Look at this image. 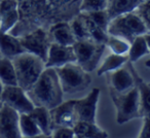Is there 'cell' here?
Here are the masks:
<instances>
[{
	"label": "cell",
	"instance_id": "obj_1",
	"mask_svg": "<svg viewBox=\"0 0 150 138\" xmlns=\"http://www.w3.org/2000/svg\"><path fill=\"white\" fill-rule=\"evenodd\" d=\"M80 0H18L20 20L9 31L22 36L35 28L47 30L52 24L70 21L79 14Z\"/></svg>",
	"mask_w": 150,
	"mask_h": 138
},
{
	"label": "cell",
	"instance_id": "obj_2",
	"mask_svg": "<svg viewBox=\"0 0 150 138\" xmlns=\"http://www.w3.org/2000/svg\"><path fill=\"white\" fill-rule=\"evenodd\" d=\"M26 92L34 106L52 109L63 102L64 93L56 69L52 67H45L37 80Z\"/></svg>",
	"mask_w": 150,
	"mask_h": 138
},
{
	"label": "cell",
	"instance_id": "obj_3",
	"mask_svg": "<svg viewBox=\"0 0 150 138\" xmlns=\"http://www.w3.org/2000/svg\"><path fill=\"white\" fill-rule=\"evenodd\" d=\"M11 61L15 66L18 86L25 91L31 88L45 68V62L42 59L28 52L13 57Z\"/></svg>",
	"mask_w": 150,
	"mask_h": 138
},
{
	"label": "cell",
	"instance_id": "obj_4",
	"mask_svg": "<svg viewBox=\"0 0 150 138\" xmlns=\"http://www.w3.org/2000/svg\"><path fill=\"white\" fill-rule=\"evenodd\" d=\"M150 27L147 26L134 11L121 14L110 19L107 27V33L127 40H132L138 35L149 33Z\"/></svg>",
	"mask_w": 150,
	"mask_h": 138
},
{
	"label": "cell",
	"instance_id": "obj_5",
	"mask_svg": "<svg viewBox=\"0 0 150 138\" xmlns=\"http://www.w3.org/2000/svg\"><path fill=\"white\" fill-rule=\"evenodd\" d=\"M56 71L64 94L81 92L90 87L92 76L76 62H70L57 67Z\"/></svg>",
	"mask_w": 150,
	"mask_h": 138
},
{
	"label": "cell",
	"instance_id": "obj_6",
	"mask_svg": "<svg viewBox=\"0 0 150 138\" xmlns=\"http://www.w3.org/2000/svg\"><path fill=\"white\" fill-rule=\"evenodd\" d=\"M110 96L116 109V122L119 125L132 120L142 117L139 94L136 86L125 93H116L110 90Z\"/></svg>",
	"mask_w": 150,
	"mask_h": 138
},
{
	"label": "cell",
	"instance_id": "obj_7",
	"mask_svg": "<svg viewBox=\"0 0 150 138\" xmlns=\"http://www.w3.org/2000/svg\"><path fill=\"white\" fill-rule=\"evenodd\" d=\"M72 46L76 57L75 62L90 73L100 64L101 58L106 50L105 44L98 43L91 38L76 40Z\"/></svg>",
	"mask_w": 150,
	"mask_h": 138
},
{
	"label": "cell",
	"instance_id": "obj_8",
	"mask_svg": "<svg viewBox=\"0 0 150 138\" xmlns=\"http://www.w3.org/2000/svg\"><path fill=\"white\" fill-rule=\"evenodd\" d=\"M19 39L25 52L31 53L45 62L50 44L47 30L41 27L35 28L32 31L19 36Z\"/></svg>",
	"mask_w": 150,
	"mask_h": 138
},
{
	"label": "cell",
	"instance_id": "obj_9",
	"mask_svg": "<svg viewBox=\"0 0 150 138\" xmlns=\"http://www.w3.org/2000/svg\"><path fill=\"white\" fill-rule=\"evenodd\" d=\"M0 102L11 107L19 113H29L34 108V104L28 97L27 92L18 85L3 86Z\"/></svg>",
	"mask_w": 150,
	"mask_h": 138
},
{
	"label": "cell",
	"instance_id": "obj_10",
	"mask_svg": "<svg viewBox=\"0 0 150 138\" xmlns=\"http://www.w3.org/2000/svg\"><path fill=\"white\" fill-rule=\"evenodd\" d=\"M100 90L94 88L84 98L75 100V113L77 121L97 123V107H98Z\"/></svg>",
	"mask_w": 150,
	"mask_h": 138
},
{
	"label": "cell",
	"instance_id": "obj_11",
	"mask_svg": "<svg viewBox=\"0 0 150 138\" xmlns=\"http://www.w3.org/2000/svg\"><path fill=\"white\" fill-rule=\"evenodd\" d=\"M18 111L5 104L0 106V138H21Z\"/></svg>",
	"mask_w": 150,
	"mask_h": 138
},
{
	"label": "cell",
	"instance_id": "obj_12",
	"mask_svg": "<svg viewBox=\"0 0 150 138\" xmlns=\"http://www.w3.org/2000/svg\"><path fill=\"white\" fill-rule=\"evenodd\" d=\"M74 105L75 100H68L63 101L54 108L50 109L52 128L59 126L72 128L74 126V124L77 122Z\"/></svg>",
	"mask_w": 150,
	"mask_h": 138
},
{
	"label": "cell",
	"instance_id": "obj_13",
	"mask_svg": "<svg viewBox=\"0 0 150 138\" xmlns=\"http://www.w3.org/2000/svg\"><path fill=\"white\" fill-rule=\"evenodd\" d=\"M75 61H76V57H75L72 46H62V44L50 42L45 60V67L57 68L67 63L75 62Z\"/></svg>",
	"mask_w": 150,
	"mask_h": 138
},
{
	"label": "cell",
	"instance_id": "obj_14",
	"mask_svg": "<svg viewBox=\"0 0 150 138\" xmlns=\"http://www.w3.org/2000/svg\"><path fill=\"white\" fill-rule=\"evenodd\" d=\"M109 90L116 93H125L135 87V80L129 71V67L122 66L120 68L108 72Z\"/></svg>",
	"mask_w": 150,
	"mask_h": 138
},
{
	"label": "cell",
	"instance_id": "obj_15",
	"mask_svg": "<svg viewBox=\"0 0 150 138\" xmlns=\"http://www.w3.org/2000/svg\"><path fill=\"white\" fill-rule=\"evenodd\" d=\"M47 34L50 42L62 46H73L76 41L68 21H61L52 24L47 28Z\"/></svg>",
	"mask_w": 150,
	"mask_h": 138
},
{
	"label": "cell",
	"instance_id": "obj_16",
	"mask_svg": "<svg viewBox=\"0 0 150 138\" xmlns=\"http://www.w3.org/2000/svg\"><path fill=\"white\" fill-rule=\"evenodd\" d=\"M127 67L135 80V86L138 90L139 94V100H140V107H141V115L142 117H149L150 115V87L147 82L143 80L139 75L136 69L134 68L133 63L127 62Z\"/></svg>",
	"mask_w": 150,
	"mask_h": 138
},
{
	"label": "cell",
	"instance_id": "obj_17",
	"mask_svg": "<svg viewBox=\"0 0 150 138\" xmlns=\"http://www.w3.org/2000/svg\"><path fill=\"white\" fill-rule=\"evenodd\" d=\"M25 52L18 36L13 35L9 32L0 30V55L7 58H13L21 53Z\"/></svg>",
	"mask_w": 150,
	"mask_h": 138
},
{
	"label": "cell",
	"instance_id": "obj_18",
	"mask_svg": "<svg viewBox=\"0 0 150 138\" xmlns=\"http://www.w3.org/2000/svg\"><path fill=\"white\" fill-rule=\"evenodd\" d=\"M75 137L77 138H107L109 134L97 123L77 121L73 126Z\"/></svg>",
	"mask_w": 150,
	"mask_h": 138
},
{
	"label": "cell",
	"instance_id": "obj_19",
	"mask_svg": "<svg viewBox=\"0 0 150 138\" xmlns=\"http://www.w3.org/2000/svg\"><path fill=\"white\" fill-rule=\"evenodd\" d=\"M149 33L138 35L129 43L127 52L129 62L135 63L144 56L149 55Z\"/></svg>",
	"mask_w": 150,
	"mask_h": 138
},
{
	"label": "cell",
	"instance_id": "obj_20",
	"mask_svg": "<svg viewBox=\"0 0 150 138\" xmlns=\"http://www.w3.org/2000/svg\"><path fill=\"white\" fill-rule=\"evenodd\" d=\"M29 115L35 121L36 125L40 129L42 137H50L52 130V123L50 109L42 106H34V108L30 111Z\"/></svg>",
	"mask_w": 150,
	"mask_h": 138
},
{
	"label": "cell",
	"instance_id": "obj_21",
	"mask_svg": "<svg viewBox=\"0 0 150 138\" xmlns=\"http://www.w3.org/2000/svg\"><path fill=\"white\" fill-rule=\"evenodd\" d=\"M129 62V58L127 55H116L111 53L110 55L106 57L103 60V62L101 63V65H98V69H97V74L99 76L106 74L113 70L120 68V67L127 65V63Z\"/></svg>",
	"mask_w": 150,
	"mask_h": 138
},
{
	"label": "cell",
	"instance_id": "obj_22",
	"mask_svg": "<svg viewBox=\"0 0 150 138\" xmlns=\"http://www.w3.org/2000/svg\"><path fill=\"white\" fill-rule=\"evenodd\" d=\"M140 3L139 0H108L106 11L109 18L112 19L121 14L133 11Z\"/></svg>",
	"mask_w": 150,
	"mask_h": 138
},
{
	"label": "cell",
	"instance_id": "obj_23",
	"mask_svg": "<svg viewBox=\"0 0 150 138\" xmlns=\"http://www.w3.org/2000/svg\"><path fill=\"white\" fill-rule=\"evenodd\" d=\"M19 129L21 137H42L41 131L29 113H20L19 115Z\"/></svg>",
	"mask_w": 150,
	"mask_h": 138
},
{
	"label": "cell",
	"instance_id": "obj_24",
	"mask_svg": "<svg viewBox=\"0 0 150 138\" xmlns=\"http://www.w3.org/2000/svg\"><path fill=\"white\" fill-rule=\"evenodd\" d=\"M0 82L3 86H13L17 84L15 66L11 58L0 57Z\"/></svg>",
	"mask_w": 150,
	"mask_h": 138
},
{
	"label": "cell",
	"instance_id": "obj_25",
	"mask_svg": "<svg viewBox=\"0 0 150 138\" xmlns=\"http://www.w3.org/2000/svg\"><path fill=\"white\" fill-rule=\"evenodd\" d=\"M106 48H109L111 53L116 55H127L129 48V42L121 37L108 34V37L105 42Z\"/></svg>",
	"mask_w": 150,
	"mask_h": 138
},
{
	"label": "cell",
	"instance_id": "obj_26",
	"mask_svg": "<svg viewBox=\"0 0 150 138\" xmlns=\"http://www.w3.org/2000/svg\"><path fill=\"white\" fill-rule=\"evenodd\" d=\"M69 25H70L71 31H72L74 37L76 38V40H82L90 38V35H88V30H86V26H84V23L82 21L80 14H77L75 17H73L69 21Z\"/></svg>",
	"mask_w": 150,
	"mask_h": 138
},
{
	"label": "cell",
	"instance_id": "obj_27",
	"mask_svg": "<svg viewBox=\"0 0 150 138\" xmlns=\"http://www.w3.org/2000/svg\"><path fill=\"white\" fill-rule=\"evenodd\" d=\"M19 9H15L0 16V30L3 32H9L19 22Z\"/></svg>",
	"mask_w": 150,
	"mask_h": 138
},
{
	"label": "cell",
	"instance_id": "obj_28",
	"mask_svg": "<svg viewBox=\"0 0 150 138\" xmlns=\"http://www.w3.org/2000/svg\"><path fill=\"white\" fill-rule=\"evenodd\" d=\"M108 0H80L79 13H94L99 11H106Z\"/></svg>",
	"mask_w": 150,
	"mask_h": 138
},
{
	"label": "cell",
	"instance_id": "obj_29",
	"mask_svg": "<svg viewBox=\"0 0 150 138\" xmlns=\"http://www.w3.org/2000/svg\"><path fill=\"white\" fill-rule=\"evenodd\" d=\"M88 16L94 21V23L98 27H100L101 29L107 31V27H108L110 18H109L106 11H94V13H88Z\"/></svg>",
	"mask_w": 150,
	"mask_h": 138
},
{
	"label": "cell",
	"instance_id": "obj_30",
	"mask_svg": "<svg viewBox=\"0 0 150 138\" xmlns=\"http://www.w3.org/2000/svg\"><path fill=\"white\" fill-rule=\"evenodd\" d=\"M149 11H150V3L149 0L148 1H144L141 2L135 9H134V13L144 22L147 26H149ZM150 27V26H149Z\"/></svg>",
	"mask_w": 150,
	"mask_h": 138
},
{
	"label": "cell",
	"instance_id": "obj_31",
	"mask_svg": "<svg viewBox=\"0 0 150 138\" xmlns=\"http://www.w3.org/2000/svg\"><path fill=\"white\" fill-rule=\"evenodd\" d=\"M50 137H54V138H75V134H74V131H73V128L64 127V126H59V127L52 128Z\"/></svg>",
	"mask_w": 150,
	"mask_h": 138
},
{
	"label": "cell",
	"instance_id": "obj_32",
	"mask_svg": "<svg viewBox=\"0 0 150 138\" xmlns=\"http://www.w3.org/2000/svg\"><path fill=\"white\" fill-rule=\"evenodd\" d=\"M18 9V0H1L0 1V16Z\"/></svg>",
	"mask_w": 150,
	"mask_h": 138
},
{
	"label": "cell",
	"instance_id": "obj_33",
	"mask_svg": "<svg viewBox=\"0 0 150 138\" xmlns=\"http://www.w3.org/2000/svg\"><path fill=\"white\" fill-rule=\"evenodd\" d=\"M149 123H150V117H143V125H142V128H141V130H140V133H139V135H138L140 138L149 137V131H150Z\"/></svg>",
	"mask_w": 150,
	"mask_h": 138
},
{
	"label": "cell",
	"instance_id": "obj_34",
	"mask_svg": "<svg viewBox=\"0 0 150 138\" xmlns=\"http://www.w3.org/2000/svg\"><path fill=\"white\" fill-rule=\"evenodd\" d=\"M2 90H3V85H2V83L0 82V96H1V93H2Z\"/></svg>",
	"mask_w": 150,
	"mask_h": 138
},
{
	"label": "cell",
	"instance_id": "obj_35",
	"mask_svg": "<svg viewBox=\"0 0 150 138\" xmlns=\"http://www.w3.org/2000/svg\"><path fill=\"white\" fill-rule=\"evenodd\" d=\"M140 2H144V1H148V0H139Z\"/></svg>",
	"mask_w": 150,
	"mask_h": 138
},
{
	"label": "cell",
	"instance_id": "obj_36",
	"mask_svg": "<svg viewBox=\"0 0 150 138\" xmlns=\"http://www.w3.org/2000/svg\"><path fill=\"white\" fill-rule=\"evenodd\" d=\"M1 104H2V103H1V102H0V106H1Z\"/></svg>",
	"mask_w": 150,
	"mask_h": 138
},
{
	"label": "cell",
	"instance_id": "obj_37",
	"mask_svg": "<svg viewBox=\"0 0 150 138\" xmlns=\"http://www.w3.org/2000/svg\"><path fill=\"white\" fill-rule=\"evenodd\" d=\"M0 57H1V55H0Z\"/></svg>",
	"mask_w": 150,
	"mask_h": 138
},
{
	"label": "cell",
	"instance_id": "obj_38",
	"mask_svg": "<svg viewBox=\"0 0 150 138\" xmlns=\"http://www.w3.org/2000/svg\"><path fill=\"white\" fill-rule=\"evenodd\" d=\"M0 1H1V0H0Z\"/></svg>",
	"mask_w": 150,
	"mask_h": 138
}]
</instances>
